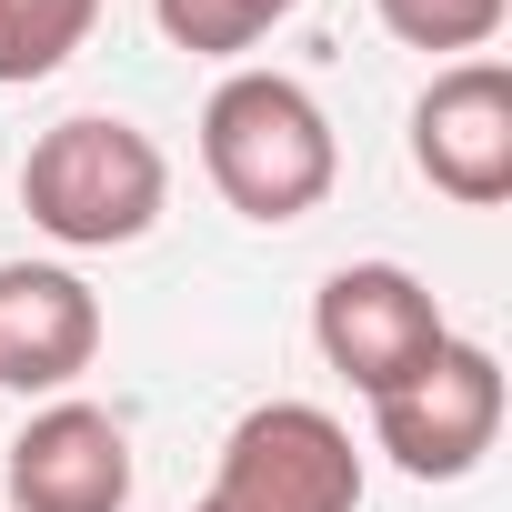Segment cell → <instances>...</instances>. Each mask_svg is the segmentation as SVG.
Segmentation results:
<instances>
[{
	"instance_id": "7",
	"label": "cell",
	"mask_w": 512,
	"mask_h": 512,
	"mask_svg": "<svg viewBox=\"0 0 512 512\" xmlns=\"http://www.w3.org/2000/svg\"><path fill=\"white\" fill-rule=\"evenodd\" d=\"M11 512H121L131 502V432L101 402H41L11 432Z\"/></svg>"
},
{
	"instance_id": "11",
	"label": "cell",
	"mask_w": 512,
	"mask_h": 512,
	"mask_svg": "<svg viewBox=\"0 0 512 512\" xmlns=\"http://www.w3.org/2000/svg\"><path fill=\"white\" fill-rule=\"evenodd\" d=\"M372 11L402 51H482L512 21V0H372Z\"/></svg>"
},
{
	"instance_id": "9",
	"label": "cell",
	"mask_w": 512,
	"mask_h": 512,
	"mask_svg": "<svg viewBox=\"0 0 512 512\" xmlns=\"http://www.w3.org/2000/svg\"><path fill=\"white\" fill-rule=\"evenodd\" d=\"M292 11H302V0H151L161 41L191 51V61H241V51H262Z\"/></svg>"
},
{
	"instance_id": "5",
	"label": "cell",
	"mask_w": 512,
	"mask_h": 512,
	"mask_svg": "<svg viewBox=\"0 0 512 512\" xmlns=\"http://www.w3.org/2000/svg\"><path fill=\"white\" fill-rule=\"evenodd\" d=\"M372 442L412 472V482H462L482 472V452L502 442V362L482 342H442L402 392L372 402Z\"/></svg>"
},
{
	"instance_id": "1",
	"label": "cell",
	"mask_w": 512,
	"mask_h": 512,
	"mask_svg": "<svg viewBox=\"0 0 512 512\" xmlns=\"http://www.w3.org/2000/svg\"><path fill=\"white\" fill-rule=\"evenodd\" d=\"M201 171H211V191L241 221L282 231V221H302V211L332 201L342 141H332V111L292 71H231L201 101Z\"/></svg>"
},
{
	"instance_id": "6",
	"label": "cell",
	"mask_w": 512,
	"mask_h": 512,
	"mask_svg": "<svg viewBox=\"0 0 512 512\" xmlns=\"http://www.w3.org/2000/svg\"><path fill=\"white\" fill-rule=\"evenodd\" d=\"M412 171L462 211L512 201V71L502 61L432 71V91L412 101Z\"/></svg>"
},
{
	"instance_id": "8",
	"label": "cell",
	"mask_w": 512,
	"mask_h": 512,
	"mask_svg": "<svg viewBox=\"0 0 512 512\" xmlns=\"http://www.w3.org/2000/svg\"><path fill=\"white\" fill-rule=\"evenodd\" d=\"M101 362V302L61 262H0V392H71Z\"/></svg>"
},
{
	"instance_id": "4",
	"label": "cell",
	"mask_w": 512,
	"mask_h": 512,
	"mask_svg": "<svg viewBox=\"0 0 512 512\" xmlns=\"http://www.w3.org/2000/svg\"><path fill=\"white\" fill-rule=\"evenodd\" d=\"M312 342H322V362L352 382V392H402L442 342H452V322H442V302L402 272V262H342L322 292H312Z\"/></svg>"
},
{
	"instance_id": "3",
	"label": "cell",
	"mask_w": 512,
	"mask_h": 512,
	"mask_svg": "<svg viewBox=\"0 0 512 512\" xmlns=\"http://www.w3.org/2000/svg\"><path fill=\"white\" fill-rule=\"evenodd\" d=\"M191 512H362V452L322 402H251Z\"/></svg>"
},
{
	"instance_id": "10",
	"label": "cell",
	"mask_w": 512,
	"mask_h": 512,
	"mask_svg": "<svg viewBox=\"0 0 512 512\" xmlns=\"http://www.w3.org/2000/svg\"><path fill=\"white\" fill-rule=\"evenodd\" d=\"M101 21V0H0V91L51 81Z\"/></svg>"
},
{
	"instance_id": "2",
	"label": "cell",
	"mask_w": 512,
	"mask_h": 512,
	"mask_svg": "<svg viewBox=\"0 0 512 512\" xmlns=\"http://www.w3.org/2000/svg\"><path fill=\"white\" fill-rule=\"evenodd\" d=\"M161 201H171V161L121 111H71L21 161V211L61 251H121V241H141L161 221Z\"/></svg>"
}]
</instances>
